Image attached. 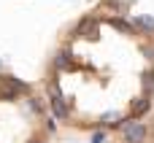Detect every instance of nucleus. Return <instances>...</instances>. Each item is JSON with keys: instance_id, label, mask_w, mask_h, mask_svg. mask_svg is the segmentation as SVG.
<instances>
[{"instance_id": "obj_5", "label": "nucleus", "mask_w": 154, "mask_h": 143, "mask_svg": "<svg viewBox=\"0 0 154 143\" xmlns=\"http://www.w3.org/2000/svg\"><path fill=\"white\" fill-rule=\"evenodd\" d=\"M32 143H38V141H32Z\"/></svg>"}, {"instance_id": "obj_2", "label": "nucleus", "mask_w": 154, "mask_h": 143, "mask_svg": "<svg viewBox=\"0 0 154 143\" xmlns=\"http://www.w3.org/2000/svg\"><path fill=\"white\" fill-rule=\"evenodd\" d=\"M135 27H141V30H149V32H154V19H152V16H135Z\"/></svg>"}, {"instance_id": "obj_3", "label": "nucleus", "mask_w": 154, "mask_h": 143, "mask_svg": "<svg viewBox=\"0 0 154 143\" xmlns=\"http://www.w3.org/2000/svg\"><path fill=\"white\" fill-rule=\"evenodd\" d=\"M51 105H54L57 116H65V114H68V111H65V103H62V97H51Z\"/></svg>"}, {"instance_id": "obj_1", "label": "nucleus", "mask_w": 154, "mask_h": 143, "mask_svg": "<svg viewBox=\"0 0 154 143\" xmlns=\"http://www.w3.org/2000/svg\"><path fill=\"white\" fill-rule=\"evenodd\" d=\"M125 141L127 143H143L146 141V127L141 122H130L125 124Z\"/></svg>"}, {"instance_id": "obj_4", "label": "nucleus", "mask_w": 154, "mask_h": 143, "mask_svg": "<svg viewBox=\"0 0 154 143\" xmlns=\"http://www.w3.org/2000/svg\"><path fill=\"white\" fill-rule=\"evenodd\" d=\"M146 108H149V103H146V100H143V103H138V105H135V114H143V111H146Z\"/></svg>"}]
</instances>
